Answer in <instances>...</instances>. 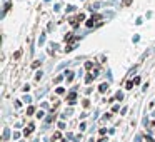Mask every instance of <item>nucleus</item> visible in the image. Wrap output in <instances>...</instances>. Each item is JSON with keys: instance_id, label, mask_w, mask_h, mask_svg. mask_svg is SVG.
<instances>
[{"instance_id": "obj_1", "label": "nucleus", "mask_w": 155, "mask_h": 142, "mask_svg": "<svg viewBox=\"0 0 155 142\" xmlns=\"http://www.w3.org/2000/svg\"><path fill=\"white\" fill-rule=\"evenodd\" d=\"M32 130H33V126H30L28 129H25V132H24V134H25V135H28V134H30Z\"/></svg>"}, {"instance_id": "obj_2", "label": "nucleus", "mask_w": 155, "mask_h": 142, "mask_svg": "<svg viewBox=\"0 0 155 142\" xmlns=\"http://www.w3.org/2000/svg\"><path fill=\"white\" fill-rule=\"evenodd\" d=\"M107 87H108L107 84H102V85H100V92H105V90H107Z\"/></svg>"}, {"instance_id": "obj_3", "label": "nucleus", "mask_w": 155, "mask_h": 142, "mask_svg": "<svg viewBox=\"0 0 155 142\" xmlns=\"http://www.w3.org/2000/svg\"><path fill=\"white\" fill-rule=\"evenodd\" d=\"M75 97H77L75 94H70V95H68V100H70V102H73V100H75Z\"/></svg>"}, {"instance_id": "obj_4", "label": "nucleus", "mask_w": 155, "mask_h": 142, "mask_svg": "<svg viewBox=\"0 0 155 142\" xmlns=\"http://www.w3.org/2000/svg\"><path fill=\"white\" fill-rule=\"evenodd\" d=\"M133 84H135V82H127V89H132V87H133Z\"/></svg>"}]
</instances>
